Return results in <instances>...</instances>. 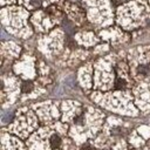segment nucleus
Here are the masks:
<instances>
[{
    "mask_svg": "<svg viewBox=\"0 0 150 150\" xmlns=\"http://www.w3.org/2000/svg\"><path fill=\"white\" fill-rule=\"evenodd\" d=\"M50 145L55 149V148H59L60 145H61V138H60V136H57V135H53L52 137H50Z\"/></svg>",
    "mask_w": 150,
    "mask_h": 150,
    "instance_id": "obj_2",
    "label": "nucleus"
},
{
    "mask_svg": "<svg viewBox=\"0 0 150 150\" xmlns=\"http://www.w3.org/2000/svg\"><path fill=\"white\" fill-rule=\"evenodd\" d=\"M82 150H95V149L93 146H90V145H86V146L82 148Z\"/></svg>",
    "mask_w": 150,
    "mask_h": 150,
    "instance_id": "obj_4",
    "label": "nucleus"
},
{
    "mask_svg": "<svg viewBox=\"0 0 150 150\" xmlns=\"http://www.w3.org/2000/svg\"><path fill=\"white\" fill-rule=\"evenodd\" d=\"M115 88L116 89H124L127 88V81L122 77H117L115 81Z\"/></svg>",
    "mask_w": 150,
    "mask_h": 150,
    "instance_id": "obj_1",
    "label": "nucleus"
},
{
    "mask_svg": "<svg viewBox=\"0 0 150 150\" xmlns=\"http://www.w3.org/2000/svg\"><path fill=\"white\" fill-rule=\"evenodd\" d=\"M32 89H33V83H32L30 81H23V82H22V84H21V90H22L23 93H29V91H32Z\"/></svg>",
    "mask_w": 150,
    "mask_h": 150,
    "instance_id": "obj_3",
    "label": "nucleus"
}]
</instances>
